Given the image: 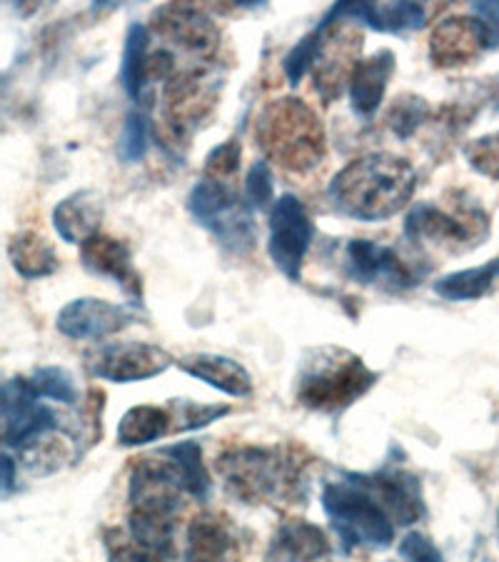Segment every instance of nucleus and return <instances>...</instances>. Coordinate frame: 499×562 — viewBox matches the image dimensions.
Wrapping results in <instances>:
<instances>
[{"instance_id": "obj_1", "label": "nucleus", "mask_w": 499, "mask_h": 562, "mask_svg": "<svg viewBox=\"0 0 499 562\" xmlns=\"http://www.w3.org/2000/svg\"><path fill=\"white\" fill-rule=\"evenodd\" d=\"M417 170L393 153H370L348 162L332 178L328 195L338 213L360 223H379L412 201Z\"/></svg>"}, {"instance_id": "obj_2", "label": "nucleus", "mask_w": 499, "mask_h": 562, "mask_svg": "<svg viewBox=\"0 0 499 562\" xmlns=\"http://www.w3.org/2000/svg\"><path fill=\"white\" fill-rule=\"evenodd\" d=\"M215 470L225 487L250 505H295L307 485L297 450L238 446L217 456Z\"/></svg>"}, {"instance_id": "obj_3", "label": "nucleus", "mask_w": 499, "mask_h": 562, "mask_svg": "<svg viewBox=\"0 0 499 562\" xmlns=\"http://www.w3.org/2000/svg\"><path fill=\"white\" fill-rule=\"evenodd\" d=\"M322 510L338 532L344 552L385 550L395 540L397 522L379 501L367 475L344 473L322 487Z\"/></svg>"}, {"instance_id": "obj_4", "label": "nucleus", "mask_w": 499, "mask_h": 562, "mask_svg": "<svg viewBox=\"0 0 499 562\" xmlns=\"http://www.w3.org/2000/svg\"><path fill=\"white\" fill-rule=\"evenodd\" d=\"M258 148L290 173H307L325 158V128L320 117L299 98L272 101L256 125Z\"/></svg>"}, {"instance_id": "obj_5", "label": "nucleus", "mask_w": 499, "mask_h": 562, "mask_svg": "<svg viewBox=\"0 0 499 562\" xmlns=\"http://www.w3.org/2000/svg\"><path fill=\"white\" fill-rule=\"evenodd\" d=\"M377 373L355 352L317 348L307 352L297 380V401L317 413H340L375 385Z\"/></svg>"}, {"instance_id": "obj_6", "label": "nucleus", "mask_w": 499, "mask_h": 562, "mask_svg": "<svg viewBox=\"0 0 499 562\" xmlns=\"http://www.w3.org/2000/svg\"><path fill=\"white\" fill-rule=\"evenodd\" d=\"M188 211L197 225L215 235L225 252L233 256H250L258 246L256 211L248 198L233 188L228 180H215L203 176L188 195Z\"/></svg>"}, {"instance_id": "obj_7", "label": "nucleus", "mask_w": 499, "mask_h": 562, "mask_svg": "<svg viewBox=\"0 0 499 562\" xmlns=\"http://www.w3.org/2000/svg\"><path fill=\"white\" fill-rule=\"evenodd\" d=\"M268 252L275 268L290 283H297L303 266L315 240V223L305 203L297 195H280L270 207L268 217Z\"/></svg>"}, {"instance_id": "obj_8", "label": "nucleus", "mask_w": 499, "mask_h": 562, "mask_svg": "<svg viewBox=\"0 0 499 562\" xmlns=\"http://www.w3.org/2000/svg\"><path fill=\"white\" fill-rule=\"evenodd\" d=\"M223 88V78L215 68H188L175 72L162 90V117H166L168 131L175 138H185L190 131L197 128L215 108L217 93Z\"/></svg>"}, {"instance_id": "obj_9", "label": "nucleus", "mask_w": 499, "mask_h": 562, "mask_svg": "<svg viewBox=\"0 0 499 562\" xmlns=\"http://www.w3.org/2000/svg\"><path fill=\"white\" fill-rule=\"evenodd\" d=\"M43 397L35 393L29 378L3 383V442L5 448H33L45 435L58 430L60 423Z\"/></svg>"}, {"instance_id": "obj_10", "label": "nucleus", "mask_w": 499, "mask_h": 562, "mask_svg": "<svg viewBox=\"0 0 499 562\" xmlns=\"http://www.w3.org/2000/svg\"><path fill=\"white\" fill-rule=\"evenodd\" d=\"M479 228L487 231V217L483 211H467L457 215L442 211L434 203H417L405 217V238L415 243V246H442L462 250L465 243L485 238L487 233H479Z\"/></svg>"}, {"instance_id": "obj_11", "label": "nucleus", "mask_w": 499, "mask_h": 562, "mask_svg": "<svg viewBox=\"0 0 499 562\" xmlns=\"http://www.w3.org/2000/svg\"><path fill=\"white\" fill-rule=\"evenodd\" d=\"M172 366L168 350L150 342H107L88 356L90 375L107 383H138L150 380Z\"/></svg>"}, {"instance_id": "obj_12", "label": "nucleus", "mask_w": 499, "mask_h": 562, "mask_svg": "<svg viewBox=\"0 0 499 562\" xmlns=\"http://www.w3.org/2000/svg\"><path fill=\"white\" fill-rule=\"evenodd\" d=\"M344 276L360 285H383L389 290L415 288L422 280V273L407 266L395 248L362 238L350 240L344 248Z\"/></svg>"}, {"instance_id": "obj_13", "label": "nucleus", "mask_w": 499, "mask_h": 562, "mask_svg": "<svg viewBox=\"0 0 499 562\" xmlns=\"http://www.w3.org/2000/svg\"><path fill=\"white\" fill-rule=\"evenodd\" d=\"M138 321V311L131 305L78 297L58 313V330L70 340H103L121 333Z\"/></svg>"}, {"instance_id": "obj_14", "label": "nucleus", "mask_w": 499, "mask_h": 562, "mask_svg": "<svg viewBox=\"0 0 499 562\" xmlns=\"http://www.w3.org/2000/svg\"><path fill=\"white\" fill-rule=\"evenodd\" d=\"M156 31L178 48L197 56H213L220 48V31L203 11L193 5H166L152 15Z\"/></svg>"}, {"instance_id": "obj_15", "label": "nucleus", "mask_w": 499, "mask_h": 562, "mask_svg": "<svg viewBox=\"0 0 499 562\" xmlns=\"http://www.w3.org/2000/svg\"><path fill=\"white\" fill-rule=\"evenodd\" d=\"M80 260H83V266L90 273L115 280V285L123 288L125 295H131L135 305L140 303L143 280L133 266V252L123 240L98 233L80 246Z\"/></svg>"}, {"instance_id": "obj_16", "label": "nucleus", "mask_w": 499, "mask_h": 562, "mask_svg": "<svg viewBox=\"0 0 499 562\" xmlns=\"http://www.w3.org/2000/svg\"><path fill=\"white\" fill-rule=\"evenodd\" d=\"M185 562H240V538L223 513H200L188 528Z\"/></svg>"}, {"instance_id": "obj_17", "label": "nucleus", "mask_w": 499, "mask_h": 562, "mask_svg": "<svg viewBox=\"0 0 499 562\" xmlns=\"http://www.w3.org/2000/svg\"><path fill=\"white\" fill-rule=\"evenodd\" d=\"M322 21L330 25L328 38H325L320 58L315 63V90L320 93L325 101H334L342 93V86H350V76L355 66L360 63V50H362V35L344 33L342 41L340 35H332L334 21L325 13Z\"/></svg>"}, {"instance_id": "obj_18", "label": "nucleus", "mask_w": 499, "mask_h": 562, "mask_svg": "<svg viewBox=\"0 0 499 562\" xmlns=\"http://www.w3.org/2000/svg\"><path fill=\"white\" fill-rule=\"evenodd\" d=\"M487 50L485 31L475 15H452L432 31L430 56L434 66L455 68L475 60L479 53Z\"/></svg>"}, {"instance_id": "obj_19", "label": "nucleus", "mask_w": 499, "mask_h": 562, "mask_svg": "<svg viewBox=\"0 0 499 562\" xmlns=\"http://www.w3.org/2000/svg\"><path fill=\"white\" fill-rule=\"evenodd\" d=\"M367 477L399 528H410V525L424 518L428 505H424L420 477L393 465L377 470V473H370Z\"/></svg>"}, {"instance_id": "obj_20", "label": "nucleus", "mask_w": 499, "mask_h": 562, "mask_svg": "<svg viewBox=\"0 0 499 562\" xmlns=\"http://www.w3.org/2000/svg\"><path fill=\"white\" fill-rule=\"evenodd\" d=\"M330 11L334 18H350L379 33L420 31L430 11L422 3H338Z\"/></svg>"}, {"instance_id": "obj_21", "label": "nucleus", "mask_w": 499, "mask_h": 562, "mask_svg": "<svg viewBox=\"0 0 499 562\" xmlns=\"http://www.w3.org/2000/svg\"><path fill=\"white\" fill-rule=\"evenodd\" d=\"M105 205L95 190H78L56 205L53 211V228L70 246H83L86 240L100 233Z\"/></svg>"}, {"instance_id": "obj_22", "label": "nucleus", "mask_w": 499, "mask_h": 562, "mask_svg": "<svg viewBox=\"0 0 499 562\" xmlns=\"http://www.w3.org/2000/svg\"><path fill=\"white\" fill-rule=\"evenodd\" d=\"M395 72V53L377 50L360 60L350 76V103L360 117H372L385 101L389 78Z\"/></svg>"}, {"instance_id": "obj_23", "label": "nucleus", "mask_w": 499, "mask_h": 562, "mask_svg": "<svg viewBox=\"0 0 499 562\" xmlns=\"http://www.w3.org/2000/svg\"><path fill=\"white\" fill-rule=\"evenodd\" d=\"M330 555V540L317 525L287 520L270 542L268 562H320Z\"/></svg>"}, {"instance_id": "obj_24", "label": "nucleus", "mask_w": 499, "mask_h": 562, "mask_svg": "<svg viewBox=\"0 0 499 562\" xmlns=\"http://www.w3.org/2000/svg\"><path fill=\"white\" fill-rule=\"evenodd\" d=\"M180 370H185L188 375L203 380L215 390H220L225 395L245 397L252 393V378L238 360L213 356V352H195V356H185L178 360Z\"/></svg>"}, {"instance_id": "obj_25", "label": "nucleus", "mask_w": 499, "mask_h": 562, "mask_svg": "<svg viewBox=\"0 0 499 562\" xmlns=\"http://www.w3.org/2000/svg\"><path fill=\"white\" fill-rule=\"evenodd\" d=\"M148 58H150V31L143 23H131L125 33V48L121 60V83L131 101L143 103L148 95Z\"/></svg>"}, {"instance_id": "obj_26", "label": "nucleus", "mask_w": 499, "mask_h": 562, "mask_svg": "<svg viewBox=\"0 0 499 562\" xmlns=\"http://www.w3.org/2000/svg\"><path fill=\"white\" fill-rule=\"evenodd\" d=\"M497 283H499V256L487 260L485 266L479 268L457 270V273L440 278L438 283H434V293H438L442 301H450V303L479 301V297H485Z\"/></svg>"}, {"instance_id": "obj_27", "label": "nucleus", "mask_w": 499, "mask_h": 562, "mask_svg": "<svg viewBox=\"0 0 499 562\" xmlns=\"http://www.w3.org/2000/svg\"><path fill=\"white\" fill-rule=\"evenodd\" d=\"M8 258H11L15 273L29 280L48 278L60 268L56 250L38 233H18L8 246Z\"/></svg>"}, {"instance_id": "obj_28", "label": "nucleus", "mask_w": 499, "mask_h": 562, "mask_svg": "<svg viewBox=\"0 0 499 562\" xmlns=\"http://www.w3.org/2000/svg\"><path fill=\"white\" fill-rule=\"evenodd\" d=\"M172 415L168 407L160 405H135L123 415L117 425V442L123 448H138L156 442L172 430Z\"/></svg>"}, {"instance_id": "obj_29", "label": "nucleus", "mask_w": 499, "mask_h": 562, "mask_svg": "<svg viewBox=\"0 0 499 562\" xmlns=\"http://www.w3.org/2000/svg\"><path fill=\"white\" fill-rule=\"evenodd\" d=\"M160 452L175 462L178 473L183 477L185 493L190 497H195V501L205 503L207 497H211L213 483L203 465V448H200L195 440H185V442H175V446L170 448H162Z\"/></svg>"}, {"instance_id": "obj_30", "label": "nucleus", "mask_w": 499, "mask_h": 562, "mask_svg": "<svg viewBox=\"0 0 499 562\" xmlns=\"http://www.w3.org/2000/svg\"><path fill=\"white\" fill-rule=\"evenodd\" d=\"M328 29L330 25L320 21L317 23V29L310 31L307 35H303L293 48H290V53L283 60V70L287 76V83L297 88L299 80H303L307 76V70L315 68L317 58H320L322 53V45H325V38H328Z\"/></svg>"}, {"instance_id": "obj_31", "label": "nucleus", "mask_w": 499, "mask_h": 562, "mask_svg": "<svg viewBox=\"0 0 499 562\" xmlns=\"http://www.w3.org/2000/svg\"><path fill=\"white\" fill-rule=\"evenodd\" d=\"M29 380L43 401L48 397V401H58L63 405H76L80 401L76 380H72V375L66 368H58V366L35 368Z\"/></svg>"}, {"instance_id": "obj_32", "label": "nucleus", "mask_w": 499, "mask_h": 562, "mask_svg": "<svg viewBox=\"0 0 499 562\" xmlns=\"http://www.w3.org/2000/svg\"><path fill=\"white\" fill-rule=\"evenodd\" d=\"M150 148V117L140 108L125 115L121 135V158L125 162H138Z\"/></svg>"}, {"instance_id": "obj_33", "label": "nucleus", "mask_w": 499, "mask_h": 562, "mask_svg": "<svg viewBox=\"0 0 499 562\" xmlns=\"http://www.w3.org/2000/svg\"><path fill=\"white\" fill-rule=\"evenodd\" d=\"M242 193L248 198L252 211H268L270 203H275V178H272L270 162L258 160L252 162V168L245 176Z\"/></svg>"}, {"instance_id": "obj_34", "label": "nucleus", "mask_w": 499, "mask_h": 562, "mask_svg": "<svg viewBox=\"0 0 499 562\" xmlns=\"http://www.w3.org/2000/svg\"><path fill=\"white\" fill-rule=\"evenodd\" d=\"M424 115H428V103H424L422 98L402 95L395 101L393 111L387 115V123L399 138H410V135L422 125Z\"/></svg>"}, {"instance_id": "obj_35", "label": "nucleus", "mask_w": 499, "mask_h": 562, "mask_svg": "<svg viewBox=\"0 0 499 562\" xmlns=\"http://www.w3.org/2000/svg\"><path fill=\"white\" fill-rule=\"evenodd\" d=\"M240 156H242L240 143L235 138L225 140L223 145L213 148L211 156L205 158V173L203 176L215 178V180H230L235 173H238Z\"/></svg>"}, {"instance_id": "obj_36", "label": "nucleus", "mask_w": 499, "mask_h": 562, "mask_svg": "<svg viewBox=\"0 0 499 562\" xmlns=\"http://www.w3.org/2000/svg\"><path fill=\"white\" fill-rule=\"evenodd\" d=\"M467 160L477 173L499 180V133L472 143L467 148Z\"/></svg>"}, {"instance_id": "obj_37", "label": "nucleus", "mask_w": 499, "mask_h": 562, "mask_svg": "<svg viewBox=\"0 0 499 562\" xmlns=\"http://www.w3.org/2000/svg\"><path fill=\"white\" fill-rule=\"evenodd\" d=\"M399 558L407 562H444L442 550L422 532H407L399 540Z\"/></svg>"}, {"instance_id": "obj_38", "label": "nucleus", "mask_w": 499, "mask_h": 562, "mask_svg": "<svg viewBox=\"0 0 499 562\" xmlns=\"http://www.w3.org/2000/svg\"><path fill=\"white\" fill-rule=\"evenodd\" d=\"M178 413V425L175 430H197L211 425L213 420L220 418V415L228 413V407H213V405H197V403H180Z\"/></svg>"}, {"instance_id": "obj_39", "label": "nucleus", "mask_w": 499, "mask_h": 562, "mask_svg": "<svg viewBox=\"0 0 499 562\" xmlns=\"http://www.w3.org/2000/svg\"><path fill=\"white\" fill-rule=\"evenodd\" d=\"M472 15L483 25L487 50L499 48V3H492V0L489 3H475L472 5Z\"/></svg>"}, {"instance_id": "obj_40", "label": "nucleus", "mask_w": 499, "mask_h": 562, "mask_svg": "<svg viewBox=\"0 0 499 562\" xmlns=\"http://www.w3.org/2000/svg\"><path fill=\"white\" fill-rule=\"evenodd\" d=\"M15 485V460L11 458V452H3V495L8 497L13 493Z\"/></svg>"}, {"instance_id": "obj_41", "label": "nucleus", "mask_w": 499, "mask_h": 562, "mask_svg": "<svg viewBox=\"0 0 499 562\" xmlns=\"http://www.w3.org/2000/svg\"><path fill=\"white\" fill-rule=\"evenodd\" d=\"M497 520H499V515H497Z\"/></svg>"}]
</instances>
